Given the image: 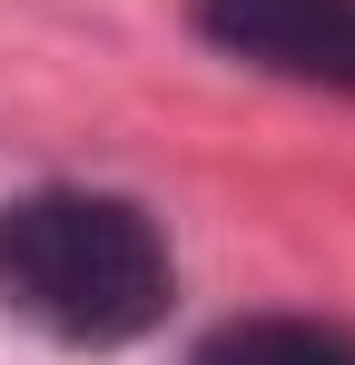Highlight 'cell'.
<instances>
[{
    "mask_svg": "<svg viewBox=\"0 0 355 365\" xmlns=\"http://www.w3.org/2000/svg\"><path fill=\"white\" fill-rule=\"evenodd\" d=\"M0 297L69 346H128L168 316V247L128 197L50 187L0 207Z\"/></svg>",
    "mask_w": 355,
    "mask_h": 365,
    "instance_id": "1",
    "label": "cell"
},
{
    "mask_svg": "<svg viewBox=\"0 0 355 365\" xmlns=\"http://www.w3.org/2000/svg\"><path fill=\"white\" fill-rule=\"evenodd\" d=\"M197 30L306 89H355V0H197Z\"/></svg>",
    "mask_w": 355,
    "mask_h": 365,
    "instance_id": "2",
    "label": "cell"
},
{
    "mask_svg": "<svg viewBox=\"0 0 355 365\" xmlns=\"http://www.w3.org/2000/svg\"><path fill=\"white\" fill-rule=\"evenodd\" d=\"M197 365H355V346L326 326H296V316H257V326H227Z\"/></svg>",
    "mask_w": 355,
    "mask_h": 365,
    "instance_id": "3",
    "label": "cell"
}]
</instances>
